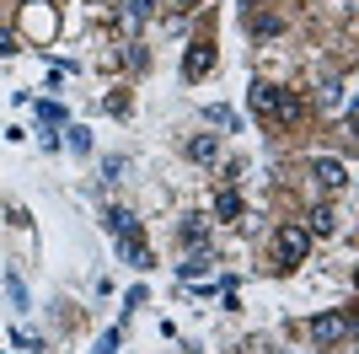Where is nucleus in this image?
Masks as SVG:
<instances>
[{
	"label": "nucleus",
	"mask_w": 359,
	"mask_h": 354,
	"mask_svg": "<svg viewBox=\"0 0 359 354\" xmlns=\"http://www.w3.org/2000/svg\"><path fill=\"white\" fill-rule=\"evenodd\" d=\"M65 134H70V150H91V134L86 129H65Z\"/></svg>",
	"instance_id": "nucleus-18"
},
{
	"label": "nucleus",
	"mask_w": 359,
	"mask_h": 354,
	"mask_svg": "<svg viewBox=\"0 0 359 354\" xmlns=\"http://www.w3.org/2000/svg\"><path fill=\"white\" fill-rule=\"evenodd\" d=\"M182 242H188V247H198V242H210V231L198 225V215H194V221H182Z\"/></svg>",
	"instance_id": "nucleus-12"
},
{
	"label": "nucleus",
	"mask_w": 359,
	"mask_h": 354,
	"mask_svg": "<svg viewBox=\"0 0 359 354\" xmlns=\"http://www.w3.org/2000/svg\"><path fill=\"white\" fill-rule=\"evenodd\" d=\"M150 11H156V0H129V22H145Z\"/></svg>",
	"instance_id": "nucleus-16"
},
{
	"label": "nucleus",
	"mask_w": 359,
	"mask_h": 354,
	"mask_svg": "<svg viewBox=\"0 0 359 354\" xmlns=\"http://www.w3.org/2000/svg\"><path fill=\"white\" fill-rule=\"evenodd\" d=\"M210 268H215V252L204 247V252H194V258L182 263V280H198V274H210Z\"/></svg>",
	"instance_id": "nucleus-9"
},
{
	"label": "nucleus",
	"mask_w": 359,
	"mask_h": 354,
	"mask_svg": "<svg viewBox=\"0 0 359 354\" xmlns=\"http://www.w3.org/2000/svg\"><path fill=\"white\" fill-rule=\"evenodd\" d=\"M215 134H194V140H188V145H182V156H188V162H215Z\"/></svg>",
	"instance_id": "nucleus-5"
},
{
	"label": "nucleus",
	"mask_w": 359,
	"mask_h": 354,
	"mask_svg": "<svg viewBox=\"0 0 359 354\" xmlns=\"http://www.w3.org/2000/svg\"><path fill=\"white\" fill-rule=\"evenodd\" d=\"M123 349V339H118V327L113 333H102V343H97V354H118Z\"/></svg>",
	"instance_id": "nucleus-17"
},
{
	"label": "nucleus",
	"mask_w": 359,
	"mask_h": 354,
	"mask_svg": "<svg viewBox=\"0 0 359 354\" xmlns=\"http://www.w3.org/2000/svg\"><path fill=\"white\" fill-rule=\"evenodd\" d=\"M247 97H252V107H257L263 118H273V124H295V118H300V103L290 97V91L269 86V81H252V86H247Z\"/></svg>",
	"instance_id": "nucleus-1"
},
{
	"label": "nucleus",
	"mask_w": 359,
	"mask_h": 354,
	"mask_svg": "<svg viewBox=\"0 0 359 354\" xmlns=\"http://www.w3.org/2000/svg\"><path fill=\"white\" fill-rule=\"evenodd\" d=\"M102 221H107V231H113V236H135V215H129V209H107Z\"/></svg>",
	"instance_id": "nucleus-8"
},
{
	"label": "nucleus",
	"mask_w": 359,
	"mask_h": 354,
	"mask_svg": "<svg viewBox=\"0 0 359 354\" xmlns=\"http://www.w3.org/2000/svg\"><path fill=\"white\" fill-rule=\"evenodd\" d=\"M204 118H210V124H225V129L236 124V118H231V107H210V113H204Z\"/></svg>",
	"instance_id": "nucleus-19"
},
{
	"label": "nucleus",
	"mask_w": 359,
	"mask_h": 354,
	"mask_svg": "<svg viewBox=\"0 0 359 354\" xmlns=\"http://www.w3.org/2000/svg\"><path fill=\"white\" fill-rule=\"evenodd\" d=\"M306 252H311V231H306V225H285V231H279V258H285V263H300Z\"/></svg>",
	"instance_id": "nucleus-2"
},
{
	"label": "nucleus",
	"mask_w": 359,
	"mask_h": 354,
	"mask_svg": "<svg viewBox=\"0 0 359 354\" xmlns=\"http://www.w3.org/2000/svg\"><path fill=\"white\" fill-rule=\"evenodd\" d=\"M215 215H220V221H241V199L231 188L220 193V199H215Z\"/></svg>",
	"instance_id": "nucleus-10"
},
{
	"label": "nucleus",
	"mask_w": 359,
	"mask_h": 354,
	"mask_svg": "<svg viewBox=\"0 0 359 354\" xmlns=\"http://www.w3.org/2000/svg\"><path fill=\"white\" fill-rule=\"evenodd\" d=\"M6 54H16V32H0V59Z\"/></svg>",
	"instance_id": "nucleus-20"
},
{
	"label": "nucleus",
	"mask_w": 359,
	"mask_h": 354,
	"mask_svg": "<svg viewBox=\"0 0 359 354\" xmlns=\"http://www.w3.org/2000/svg\"><path fill=\"white\" fill-rule=\"evenodd\" d=\"M215 65V54H210V44H194V54H188V65H182V70H188V81H198V75L210 70Z\"/></svg>",
	"instance_id": "nucleus-6"
},
{
	"label": "nucleus",
	"mask_w": 359,
	"mask_h": 354,
	"mask_svg": "<svg viewBox=\"0 0 359 354\" xmlns=\"http://www.w3.org/2000/svg\"><path fill=\"white\" fill-rule=\"evenodd\" d=\"M306 221H311V225H306V231H311V236H332V231H338V215H332L327 204H322V209H311Z\"/></svg>",
	"instance_id": "nucleus-7"
},
{
	"label": "nucleus",
	"mask_w": 359,
	"mask_h": 354,
	"mask_svg": "<svg viewBox=\"0 0 359 354\" xmlns=\"http://www.w3.org/2000/svg\"><path fill=\"white\" fill-rule=\"evenodd\" d=\"M32 113L43 118V124H65V107H60V103H38V107H32Z\"/></svg>",
	"instance_id": "nucleus-14"
},
{
	"label": "nucleus",
	"mask_w": 359,
	"mask_h": 354,
	"mask_svg": "<svg viewBox=\"0 0 359 354\" xmlns=\"http://www.w3.org/2000/svg\"><path fill=\"white\" fill-rule=\"evenodd\" d=\"M102 177H107V183H118V177H123V156H102Z\"/></svg>",
	"instance_id": "nucleus-15"
},
{
	"label": "nucleus",
	"mask_w": 359,
	"mask_h": 354,
	"mask_svg": "<svg viewBox=\"0 0 359 354\" xmlns=\"http://www.w3.org/2000/svg\"><path fill=\"white\" fill-rule=\"evenodd\" d=\"M123 258L135 268H150V252H145V242H135V236H123Z\"/></svg>",
	"instance_id": "nucleus-11"
},
{
	"label": "nucleus",
	"mask_w": 359,
	"mask_h": 354,
	"mask_svg": "<svg viewBox=\"0 0 359 354\" xmlns=\"http://www.w3.org/2000/svg\"><path fill=\"white\" fill-rule=\"evenodd\" d=\"M348 333V317H332V311H322V317H311V339L327 349V343H338Z\"/></svg>",
	"instance_id": "nucleus-3"
},
{
	"label": "nucleus",
	"mask_w": 359,
	"mask_h": 354,
	"mask_svg": "<svg viewBox=\"0 0 359 354\" xmlns=\"http://www.w3.org/2000/svg\"><path fill=\"white\" fill-rule=\"evenodd\" d=\"M311 177L322 183V188H348V166L332 162V156H316V162H311Z\"/></svg>",
	"instance_id": "nucleus-4"
},
{
	"label": "nucleus",
	"mask_w": 359,
	"mask_h": 354,
	"mask_svg": "<svg viewBox=\"0 0 359 354\" xmlns=\"http://www.w3.org/2000/svg\"><path fill=\"white\" fill-rule=\"evenodd\" d=\"M177 6H182V11H188V6H198V0H177Z\"/></svg>",
	"instance_id": "nucleus-21"
},
{
	"label": "nucleus",
	"mask_w": 359,
	"mask_h": 354,
	"mask_svg": "<svg viewBox=\"0 0 359 354\" xmlns=\"http://www.w3.org/2000/svg\"><path fill=\"white\" fill-rule=\"evenodd\" d=\"M6 290H11V301H16V311H27V284L16 280V274H6Z\"/></svg>",
	"instance_id": "nucleus-13"
}]
</instances>
